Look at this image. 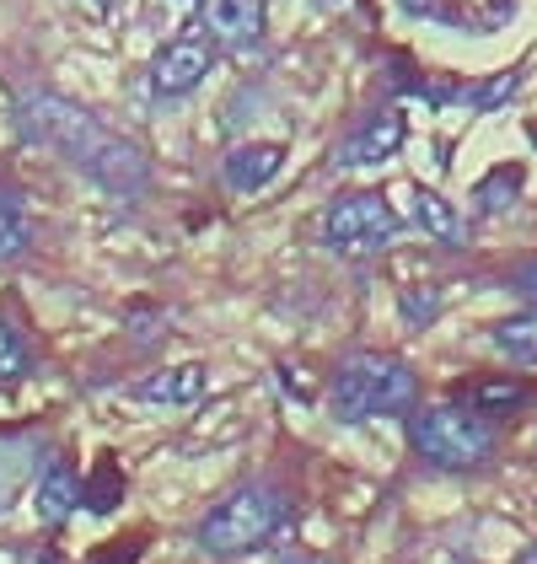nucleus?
<instances>
[{"instance_id": "obj_2", "label": "nucleus", "mask_w": 537, "mask_h": 564, "mask_svg": "<svg viewBox=\"0 0 537 564\" xmlns=\"http://www.w3.org/2000/svg\"><path fill=\"white\" fill-rule=\"evenodd\" d=\"M419 398V377L398 355H350L333 371V414L339 420H376V414H403Z\"/></svg>"}, {"instance_id": "obj_15", "label": "nucleus", "mask_w": 537, "mask_h": 564, "mask_svg": "<svg viewBox=\"0 0 537 564\" xmlns=\"http://www.w3.org/2000/svg\"><path fill=\"white\" fill-rule=\"evenodd\" d=\"M28 242H33V226H28L22 199L0 188V263L17 259V253H28Z\"/></svg>"}, {"instance_id": "obj_3", "label": "nucleus", "mask_w": 537, "mask_h": 564, "mask_svg": "<svg viewBox=\"0 0 537 564\" xmlns=\"http://www.w3.org/2000/svg\"><path fill=\"white\" fill-rule=\"evenodd\" d=\"M280 521H285V495H280V489H264V484H248V489L226 495L221 506L199 521V549L216 554V560L253 554L259 543L274 538Z\"/></svg>"}, {"instance_id": "obj_19", "label": "nucleus", "mask_w": 537, "mask_h": 564, "mask_svg": "<svg viewBox=\"0 0 537 564\" xmlns=\"http://www.w3.org/2000/svg\"><path fill=\"white\" fill-rule=\"evenodd\" d=\"M403 6H408V11H425V6H430V0H403Z\"/></svg>"}, {"instance_id": "obj_12", "label": "nucleus", "mask_w": 537, "mask_h": 564, "mask_svg": "<svg viewBox=\"0 0 537 564\" xmlns=\"http://www.w3.org/2000/svg\"><path fill=\"white\" fill-rule=\"evenodd\" d=\"M408 216L436 242H457L462 237V216L451 210V199H441L436 188H408Z\"/></svg>"}, {"instance_id": "obj_7", "label": "nucleus", "mask_w": 537, "mask_h": 564, "mask_svg": "<svg viewBox=\"0 0 537 564\" xmlns=\"http://www.w3.org/2000/svg\"><path fill=\"white\" fill-rule=\"evenodd\" d=\"M403 140H408L403 113L398 108H382V113H371L365 124H355V134L339 140L333 167H382V162H393L403 151Z\"/></svg>"}, {"instance_id": "obj_5", "label": "nucleus", "mask_w": 537, "mask_h": 564, "mask_svg": "<svg viewBox=\"0 0 537 564\" xmlns=\"http://www.w3.org/2000/svg\"><path fill=\"white\" fill-rule=\"evenodd\" d=\"M403 231L398 210L382 194H339L322 210V237L333 253H382Z\"/></svg>"}, {"instance_id": "obj_13", "label": "nucleus", "mask_w": 537, "mask_h": 564, "mask_svg": "<svg viewBox=\"0 0 537 564\" xmlns=\"http://www.w3.org/2000/svg\"><path fill=\"white\" fill-rule=\"evenodd\" d=\"M81 506V478L70 463H48V474L39 478V517L44 521H65Z\"/></svg>"}, {"instance_id": "obj_20", "label": "nucleus", "mask_w": 537, "mask_h": 564, "mask_svg": "<svg viewBox=\"0 0 537 564\" xmlns=\"http://www.w3.org/2000/svg\"><path fill=\"white\" fill-rule=\"evenodd\" d=\"M97 6H113V0H97Z\"/></svg>"}, {"instance_id": "obj_4", "label": "nucleus", "mask_w": 537, "mask_h": 564, "mask_svg": "<svg viewBox=\"0 0 537 564\" xmlns=\"http://www.w3.org/2000/svg\"><path fill=\"white\" fill-rule=\"evenodd\" d=\"M414 446H419V457L430 463V468H479V463H490L494 452V431L484 414H473L468 403H436V409H419L414 414Z\"/></svg>"}, {"instance_id": "obj_6", "label": "nucleus", "mask_w": 537, "mask_h": 564, "mask_svg": "<svg viewBox=\"0 0 537 564\" xmlns=\"http://www.w3.org/2000/svg\"><path fill=\"white\" fill-rule=\"evenodd\" d=\"M210 65H216V44L205 33H183L151 59V87L162 97H183L210 76Z\"/></svg>"}, {"instance_id": "obj_11", "label": "nucleus", "mask_w": 537, "mask_h": 564, "mask_svg": "<svg viewBox=\"0 0 537 564\" xmlns=\"http://www.w3.org/2000/svg\"><path fill=\"white\" fill-rule=\"evenodd\" d=\"M462 398H468V409H473V414L500 420V414H516V409L533 398V388H527V382H516V377H484V382L462 388Z\"/></svg>"}, {"instance_id": "obj_17", "label": "nucleus", "mask_w": 537, "mask_h": 564, "mask_svg": "<svg viewBox=\"0 0 537 564\" xmlns=\"http://www.w3.org/2000/svg\"><path fill=\"white\" fill-rule=\"evenodd\" d=\"M516 188H522V177L505 167V173H494L490 183L479 188V199H484V210H505V199H500V194H511V199H516Z\"/></svg>"}, {"instance_id": "obj_18", "label": "nucleus", "mask_w": 537, "mask_h": 564, "mask_svg": "<svg viewBox=\"0 0 537 564\" xmlns=\"http://www.w3.org/2000/svg\"><path fill=\"white\" fill-rule=\"evenodd\" d=\"M516 564H537V543H533V549H527V554H522V560H516Z\"/></svg>"}, {"instance_id": "obj_1", "label": "nucleus", "mask_w": 537, "mask_h": 564, "mask_svg": "<svg viewBox=\"0 0 537 564\" xmlns=\"http://www.w3.org/2000/svg\"><path fill=\"white\" fill-rule=\"evenodd\" d=\"M17 124L28 140H39L48 151H65L91 183H102L108 194H140L145 188V156L134 151L130 140H119L113 130H102L87 108L54 97V91H28L17 102Z\"/></svg>"}, {"instance_id": "obj_9", "label": "nucleus", "mask_w": 537, "mask_h": 564, "mask_svg": "<svg viewBox=\"0 0 537 564\" xmlns=\"http://www.w3.org/2000/svg\"><path fill=\"white\" fill-rule=\"evenodd\" d=\"M280 167H285V145L253 140V145H237V151L226 156V183H231L237 194H253V188H264Z\"/></svg>"}, {"instance_id": "obj_16", "label": "nucleus", "mask_w": 537, "mask_h": 564, "mask_svg": "<svg viewBox=\"0 0 537 564\" xmlns=\"http://www.w3.org/2000/svg\"><path fill=\"white\" fill-rule=\"evenodd\" d=\"M33 371V345H28V334L11 323V317H0V382H22Z\"/></svg>"}, {"instance_id": "obj_8", "label": "nucleus", "mask_w": 537, "mask_h": 564, "mask_svg": "<svg viewBox=\"0 0 537 564\" xmlns=\"http://www.w3.org/2000/svg\"><path fill=\"white\" fill-rule=\"evenodd\" d=\"M205 28L231 48H253L264 39V0H205Z\"/></svg>"}, {"instance_id": "obj_14", "label": "nucleus", "mask_w": 537, "mask_h": 564, "mask_svg": "<svg viewBox=\"0 0 537 564\" xmlns=\"http://www.w3.org/2000/svg\"><path fill=\"white\" fill-rule=\"evenodd\" d=\"M494 345L505 349L511 360H537V306L505 317V323H494Z\"/></svg>"}, {"instance_id": "obj_10", "label": "nucleus", "mask_w": 537, "mask_h": 564, "mask_svg": "<svg viewBox=\"0 0 537 564\" xmlns=\"http://www.w3.org/2000/svg\"><path fill=\"white\" fill-rule=\"evenodd\" d=\"M140 403H167V409H178V403H199L205 398V366H173V371H156V377H145L140 388H134Z\"/></svg>"}]
</instances>
